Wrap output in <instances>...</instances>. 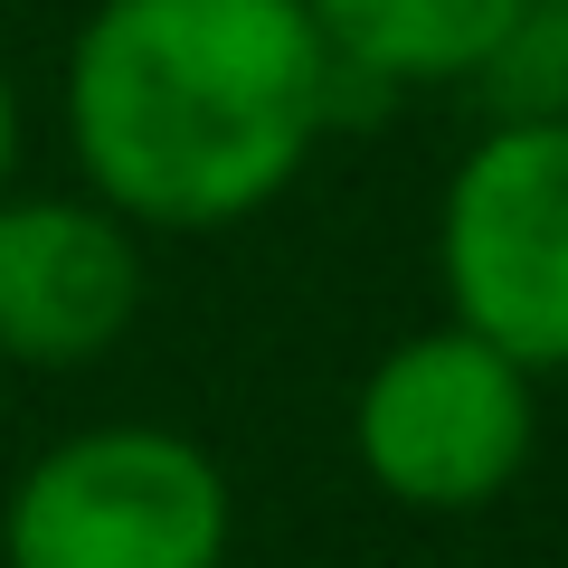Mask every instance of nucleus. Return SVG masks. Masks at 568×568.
Instances as JSON below:
<instances>
[{"label":"nucleus","instance_id":"1","mask_svg":"<svg viewBox=\"0 0 568 568\" xmlns=\"http://www.w3.org/2000/svg\"><path fill=\"white\" fill-rule=\"evenodd\" d=\"M342 67L304 0H104L67 48V142L133 227L209 237L294 190Z\"/></svg>","mask_w":568,"mask_h":568},{"label":"nucleus","instance_id":"4","mask_svg":"<svg viewBox=\"0 0 568 568\" xmlns=\"http://www.w3.org/2000/svg\"><path fill=\"white\" fill-rule=\"evenodd\" d=\"M446 323L549 379L568 369V114L493 123L436 200Z\"/></svg>","mask_w":568,"mask_h":568},{"label":"nucleus","instance_id":"2","mask_svg":"<svg viewBox=\"0 0 568 568\" xmlns=\"http://www.w3.org/2000/svg\"><path fill=\"white\" fill-rule=\"evenodd\" d=\"M237 493L181 426H85L0 503V568H227Z\"/></svg>","mask_w":568,"mask_h":568},{"label":"nucleus","instance_id":"3","mask_svg":"<svg viewBox=\"0 0 568 568\" xmlns=\"http://www.w3.org/2000/svg\"><path fill=\"white\" fill-rule=\"evenodd\" d=\"M540 446V379L484 332L436 323L379 351L351 398V455L407 511H484Z\"/></svg>","mask_w":568,"mask_h":568},{"label":"nucleus","instance_id":"6","mask_svg":"<svg viewBox=\"0 0 568 568\" xmlns=\"http://www.w3.org/2000/svg\"><path fill=\"white\" fill-rule=\"evenodd\" d=\"M342 85H474L521 0H304Z\"/></svg>","mask_w":568,"mask_h":568},{"label":"nucleus","instance_id":"8","mask_svg":"<svg viewBox=\"0 0 568 568\" xmlns=\"http://www.w3.org/2000/svg\"><path fill=\"white\" fill-rule=\"evenodd\" d=\"M10 162H20V95H10V67H0V190H10Z\"/></svg>","mask_w":568,"mask_h":568},{"label":"nucleus","instance_id":"5","mask_svg":"<svg viewBox=\"0 0 568 568\" xmlns=\"http://www.w3.org/2000/svg\"><path fill=\"white\" fill-rule=\"evenodd\" d=\"M142 313V227L85 200H20L0 190V361L85 369Z\"/></svg>","mask_w":568,"mask_h":568},{"label":"nucleus","instance_id":"7","mask_svg":"<svg viewBox=\"0 0 568 568\" xmlns=\"http://www.w3.org/2000/svg\"><path fill=\"white\" fill-rule=\"evenodd\" d=\"M493 123H549L568 114V0H521L493 58L474 67Z\"/></svg>","mask_w":568,"mask_h":568}]
</instances>
